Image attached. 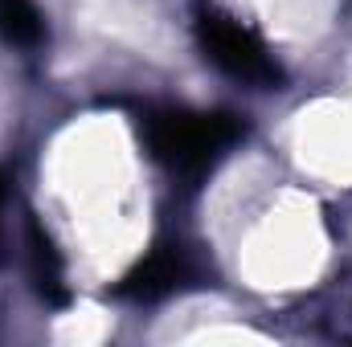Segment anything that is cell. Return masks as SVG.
Here are the masks:
<instances>
[{
    "label": "cell",
    "mask_w": 352,
    "mask_h": 347,
    "mask_svg": "<svg viewBox=\"0 0 352 347\" xmlns=\"http://www.w3.org/2000/svg\"><path fill=\"white\" fill-rule=\"evenodd\" d=\"M0 204H4V172H0Z\"/></svg>",
    "instance_id": "cell-6"
},
{
    "label": "cell",
    "mask_w": 352,
    "mask_h": 347,
    "mask_svg": "<svg viewBox=\"0 0 352 347\" xmlns=\"http://www.w3.org/2000/svg\"><path fill=\"white\" fill-rule=\"evenodd\" d=\"M0 33L12 45H37L45 37V21L33 0H0Z\"/></svg>",
    "instance_id": "cell-5"
},
{
    "label": "cell",
    "mask_w": 352,
    "mask_h": 347,
    "mask_svg": "<svg viewBox=\"0 0 352 347\" xmlns=\"http://www.w3.org/2000/svg\"><path fill=\"white\" fill-rule=\"evenodd\" d=\"M242 135V123L221 110H184V106H160L144 119V139L152 156L168 172L197 180L205 176Z\"/></svg>",
    "instance_id": "cell-1"
},
{
    "label": "cell",
    "mask_w": 352,
    "mask_h": 347,
    "mask_svg": "<svg viewBox=\"0 0 352 347\" xmlns=\"http://www.w3.org/2000/svg\"><path fill=\"white\" fill-rule=\"evenodd\" d=\"M197 37H201L205 58H209L217 70H226L230 78L250 82V86H278L283 74H278L274 58L266 53L263 41H258L246 25H238L234 16H226V12H217V8L201 12Z\"/></svg>",
    "instance_id": "cell-2"
},
{
    "label": "cell",
    "mask_w": 352,
    "mask_h": 347,
    "mask_svg": "<svg viewBox=\"0 0 352 347\" xmlns=\"http://www.w3.org/2000/svg\"><path fill=\"white\" fill-rule=\"evenodd\" d=\"M29 265H33V282L37 294L45 302H66V274H62V258L50 241V233L33 221L29 225Z\"/></svg>",
    "instance_id": "cell-4"
},
{
    "label": "cell",
    "mask_w": 352,
    "mask_h": 347,
    "mask_svg": "<svg viewBox=\"0 0 352 347\" xmlns=\"http://www.w3.org/2000/svg\"><path fill=\"white\" fill-rule=\"evenodd\" d=\"M197 278H201L197 254L188 246H180V241H160L119 282V294L140 298V302H156V298H168L184 286H197Z\"/></svg>",
    "instance_id": "cell-3"
}]
</instances>
